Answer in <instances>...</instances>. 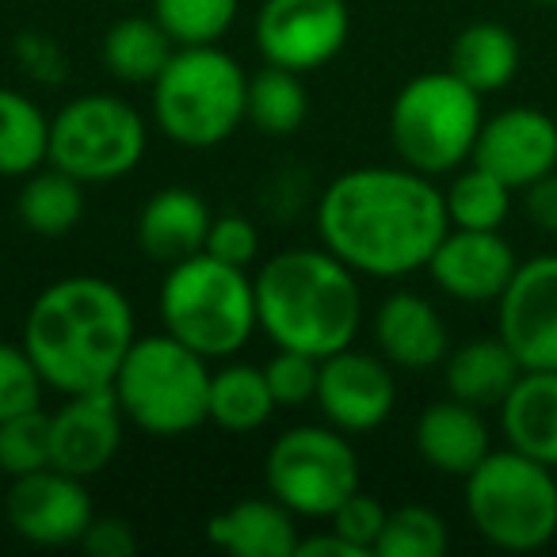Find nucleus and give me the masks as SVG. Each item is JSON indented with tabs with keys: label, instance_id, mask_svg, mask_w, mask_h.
<instances>
[{
	"label": "nucleus",
	"instance_id": "f257e3e1",
	"mask_svg": "<svg viewBox=\"0 0 557 557\" xmlns=\"http://www.w3.org/2000/svg\"><path fill=\"white\" fill-rule=\"evenodd\" d=\"M450 230L443 191L409 164H374L336 176L321 191V245L356 275L401 278L424 271Z\"/></svg>",
	"mask_w": 557,
	"mask_h": 557
},
{
	"label": "nucleus",
	"instance_id": "f03ea898",
	"mask_svg": "<svg viewBox=\"0 0 557 557\" xmlns=\"http://www.w3.org/2000/svg\"><path fill=\"white\" fill-rule=\"evenodd\" d=\"M134 333V306L115 283L100 275L58 278L32 302L24 321V348L47 389L62 397L111 389Z\"/></svg>",
	"mask_w": 557,
	"mask_h": 557
},
{
	"label": "nucleus",
	"instance_id": "7ed1b4c3",
	"mask_svg": "<svg viewBox=\"0 0 557 557\" xmlns=\"http://www.w3.org/2000/svg\"><path fill=\"white\" fill-rule=\"evenodd\" d=\"M256 318L275 348L325 359L351 348L363 325V290L341 256L329 248H287L260 268Z\"/></svg>",
	"mask_w": 557,
	"mask_h": 557
},
{
	"label": "nucleus",
	"instance_id": "20e7f679",
	"mask_svg": "<svg viewBox=\"0 0 557 557\" xmlns=\"http://www.w3.org/2000/svg\"><path fill=\"white\" fill-rule=\"evenodd\" d=\"M164 333L176 336L202 359H230L260 329L256 283L245 268L214 260L210 252L172 263L161 283Z\"/></svg>",
	"mask_w": 557,
	"mask_h": 557
},
{
	"label": "nucleus",
	"instance_id": "39448f33",
	"mask_svg": "<svg viewBox=\"0 0 557 557\" xmlns=\"http://www.w3.org/2000/svg\"><path fill=\"white\" fill-rule=\"evenodd\" d=\"M210 359L180 344L176 336H138L119 367L115 389L119 409L134 428L172 440L210 420Z\"/></svg>",
	"mask_w": 557,
	"mask_h": 557
},
{
	"label": "nucleus",
	"instance_id": "423d86ee",
	"mask_svg": "<svg viewBox=\"0 0 557 557\" xmlns=\"http://www.w3.org/2000/svg\"><path fill=\"white\" fill-rule=\"evenodd\" d=\"M153 123L184 149H214L245 123L248 77L225 50L176 47L153 81Z\"/></svg>",
	"mask_w": 557,
	"mask_h": 557
},
{
	"label": "nucleus",
	"instance_id": "0eeeda50",
	"mask_svg": "<svg viewBox=\"0 0 557 557\" xmlns=\"http://www.w3.org/2000/svg\"><path fill=\"white\" fill-rule=\"evenodd\" d=\"M466 516L488 546L534 554L557 539V470L511 447L488 450L466 478Z\"/></svg>",
	"mask_w": 557,
	"mask_h": 557
},
{
	"label": "nucleus",
	"instance_id": "6e6552de",
	"mask_svg": "<svg viewBox=\"0 0 557 557\" xmlns=\"http://www.w3.org/2000/svg\"><path fill=\"white\" fill-rule=\"evenodd\" d=\"M481 123V96L450 70L420 73L389 108V141L401 164L424 172V176H447L470 164L478 146Z\"/></svg>",
	"mask_w": 557,
	"mask_h": 557
},
{
	"label": "nucleus",
	"instance_id": "1a4fd4ad",
	"mask_svg": "<svg viewBox=\"0 0 557 557\" xmlns=\"http://www.w3.org/2000/svg\"><path fill=\"white\" fill-rule=\"evenodd\" d=\"M263 481L278 504L302 519H329L359 493V455L341 428L302 424L283 432L263 458Z\"/></svg>",
	"mask_w": 557,
	"mask_h": 557
},
{
	"label": "nucleus",
	"instance_id": "9d476101",
	"mask_svg": "<svg viewBox=\"0 0 557 557\" xmlns=\"http://www.w3.org/2000/svg\"><path fill=\"white\" fill-rule=\"evenodd\" d=\"M146 119L111 92L77 96L50 119V164L81 184L131 176L146 157Z\"/></svg>",
	"mask_w": 557,
	"mask_h": 557
},
{
	"label": "nucleus",
	"instance_id": "9b49d317",
	"mask_svg": "<svg viewBox=\"0 0 557 557\" xmlns=\"http://www.w3.org/2000/svg\"><path fill=\"white\" fill-rule=\"evenodd\" d=\"M351 16L344 0H263L256 12V50L263 62L313 73L344 50Z\"/></svg>",
	"mask_w": 557,
	"mask_h": 557
},
{
	"label": "nucleus",
	"instance_id": "f8f14e48",
	"mask_svg": "<svg viewBox=\"0 0 557 557\" xmlns=\"http://www.w3.org/2000/svg\"><path fill=\"white\" fill-rule=\"evenodd\" d=\"M496 333L523 371H557V256L519 263L496 298Z\"/></svg>",
	"mask_w": 557,
	"mask_h": 557
},
{
	"label": "nucleus",
	"instance_id": "ddd939ff",
	"mask_svg": "<svg viewBox=\"0 0 557 557\" xmlns=\"http://www.w3.org/2000/svg\"><path fill=\"white\" fill-rule=\"evenodd\" d=\"M4 516H9L12 531L35 546H81L96 511L85 478L47 466V470L12 478L9 496H4Z\"/></svg>",
	"mask_w": 557,
	"mask_h": 557
},
{
	"label": "nucleus",
	"instance_id": "4468645a",
	"mask_svg": "<svg viewBox=\"0 0 557 557\" xmlns=\"http://www.w3.org/2000/svg\"><path fill=\"white\" fill-rule=\"evenodd\" d=\"M321 417L344 435H363L386 424V417L397 405L394 367L382 356L356 348H341L321 359L318 401Z\"/></svg>",
	"mask_w": 557,
	"mask_h": 557
},
{
	"label": "nucleus",
	"instance_id": "2eb2a0df",
	"mask_svg": "<svg viewBox=\"0 0 557 557\" xmlns=\"http://www.w3.org/2000/svg\"><path fill=\"white\" fill-rule=\"evenodd\" d=\"M519 260L516 248L500 237V230H458L443 233L440 248L428 260V275L435 287L455 302L485 306L508 290Z\"/></svg>",
	"mask_w": 557,
	"mask_h": 557
},
{
	"label": "nucleus",
	"instance_id": "dca6fc26",
	"mask_svg": "<svg viewBox=\"0 0 557 557\" xmlns=\"http://www.w3.org/2000/svg\"><path fill=\"white\" fill-rule=\"evenodd\" d=\"M123 409L115 389L73 394L50 412V466L73 478H96L115 462L123 447Z\"/></svg>",
	"mask_w": 557,
	"mask_h": 557
},
{
	"label": "nucleus",
	"instance_id": "f3484780",
	"mask_svg": "<svg viewBox=\"0 0 557 557\" xmlns=\"http://www.w3.org/2000/svg\"><path fill=\"white\" fill-rule=\"evenodd\" d=\"M470 161L500 176L511 191H523L557 169V123L539 108H504L481 123Z\"/></svg>",
	"mask_w": 557,
	"mask_h": 557
},
{
	"label": "nucleus",
	"instance_id": "a211bd4d",
	"mask_svg": "<svg viewBox=\"0 0 557 557\" xmlns=\"http://www.w3.org/2000/svg\"><path fill=\"white\" fill-rule=\"evenodd\" d=\"M374 344L389 367L401 371H432L447 359L450 341L440 310L424 295L397 290L374 313Z\"/></svg>",
	"mask_w": 557,
	"mask_h": 557
},
{
	"label": "nucleus",
	"instance_id": "6ab92c4d",
	"mask_svg": "<svg viewBox=\"0 0 557 557\" xmlns=\"http://www.w3.org/2000/svg\"><path fill=\"white\" fill-rule=\"evenodd\" d=\"M417 455L432 466L435 473H447V478H470L485 455L493 450L488 440V424L481 417V409L458 401V397H443L432 401L417 417Z\"/></svg>",
	"mask_w": 557,
	"mask_h": 557
},
{
	"label": "nucleus",
	"instance_id": "aec40b11",
	"mask_svg": "<svg viewBox=\"0 0 557 557\" xmlns=\"http://www.w3.org/2000/svg\"><path fill=\"white\" fill-rule=\"evenodd\" d=\"M207 199L191 187H164L141 207L138 214V248L157 263H180L187 256H199L207 248L210 233Z\"/></svg>",
	"mask_w": 557,
	"mask_h": 557
},
{
	"label": "nucleus",
	"instance_id": "412c9836",
	"mask_svg": "<svg viewBox=\"0 0 557 557\" xmlns=\"http://www.w3.org/2000/svg\"><path fill=\"white\" fill-rule=\"evenodd\" d=\"M295 511L278 504L275 496L268 500H237L225 511L210 516L207 539L210 546L225 549L233 557H295L298 554V527Z\"/></svg>",
	"mask_w": 557,
	"mask_h": 557
},
{
	"label": "nucleus",
	"instance_id": "4be33fe9",
	"mask_svg": "<svg viewBox=\"0 0 557 557\" xmlns=\"http://www.w3.org/2000/svg\"><path fill=\"white\" fill-rule=\"evenodd\" d=\"M500 432L511 450L557 470V371H523L500 401Z\"/></svg>",
	"mask_w": 557,
	"mask_h": 557
},
{
	"label": "nucleus",
	"instance_id": "5701e85b",
	"mask_svg": "<svg viewBox=\"0 0 557 557\" xmlns=\"http://www.w3.org/2000/svg\"><path fill=\"white\" fill-rule=\"evenodd\" d=\"M523 374V363L516 351L496 336H473V341L458 344L443 359V382L447 394L458 401L473 405V409H500V401L511 394V386Z\"/></svg>",
	"mask_w": 557,
	"mask_h": 557
},
{
	"label": "nucleus",
	"instance_id": "b1692460",
	"mask_svg": "<svg viewBox=\"0 0 557 557\" xmlns=\"http://www.w3.org/2000/svg\"><path fill=\"white\" fill-rule=\"evenodd\" d=\"M519 39L504 24H470L450 42L447 70L473 88L478 96H493L516 81L519 73Z\"/></svg>",
	"mask_w": 557,
	"mask_h": 557
},
{
	"label": "nucleus",
	"instance_id": "393cba45",
	"mask_svg": "<svg viewBox=\"0 0 557 557\" xmlns=\"http://www.w3.org/2000/svg\"><path fill=\"white\" fill-rule=\"evenodd\" d=\"M85 187L77 176L62 172L58 164L35 169L24 176V187L16 195V214L35 237H65L85 218Z\"/></svg>",
	"mask_w": 557,
	"mask_h": 557
},
{
	"label": "nucleus",
	"instance_id": "a878e982",
	"mask_svg": "<svg viewBox=\"0 0 557 557\" xmlns=\"http://www.w3.org/2000/svg\"><path fill=\"white\" fill-rule=\"evenodd\" d=\"M103 65L123 85H153L161 70L176 54V42L169 39L153 16H126L108 27L103 35Z\"/></svg>",
	"mask_w": 557,
	"mask_h": 557
},
{
	"label": "nucleus",
	"instance_id": "bb28decb",
	"mask_svg": "<svg viewBox=\"0 0 557 557\" xmlns=\"http://www.w3.org/2000/svg\"><path fill=\"white\" fill-rule=\"evenodd\" d=\"M275 409L278 405L263 379V367L230 363L210 374V424H218L222 432L248 435L268 424Z\"/></svg>",
	"mask_w": 557,
	"mask_h": 557
},
{
	"label": "nucleus",
	"instance_id": "cd10ccee",
	"mask_svg": "<svg viewBox=\"0 0 557 557\" xmlns=\"http://www.w3.org/2000/svg\"><path fill=\"white\" fill-rule=\"evenodd\" d=\"M50 164V119L16 88H0V176L20 180Z\"/></svg>",
	"mask_w": 557,
	"mask_h": 557
},
{
	"label": "nucleus",
	"instance_id": "c85d7f7f",
	"mask_svg": "<svg viewBox=\"0 0 557 557\" xmlns=\"http://www.w3.org/2000/svg\"><path fill=\"white\" fill-rule=\"evenodd\" d=\"M306 115H310V92L302 85V73L263 62V70L248 77L245 123H252L260 134L287 138L306 123Z\"/></svg>",
	"mask_w": 557,
	"mask_h": 557
},
{
	"label": "nucleus",
	"instance_id": "c756f323",
	"mask_svg": "<svg viewBox=\"0 0 557 557\" xmlns=\"http://www.w3.org/2000/svg\"><path fill=\"white\" fill-rule=\"evenodd\" d=\"M511 187L488 169L470 161V169H458L450 187L443 191L447 218L458 230H500L511 214Z\"/></svg>",
	"mask_w": 557,
	"mask_h": 557
},
{
	"label": "nucleus",
	"instance_id": "7c9ffc66",
	"mask_svg": "<svg viewBox=\"0 0 557 557\" xmlns=\"http://www.w3.org/2000/svg\"><path fill=\"white\" fill-rule=\"evenodd\" d=\"M240 0H153V20L176 47H214L237 20Z\"/></svg>",
	"mask_w": 557,
	"mask_h": 557
},
{
	"label": "nucleus",
	"instance_id": "2f4dec72",
	"mask_svg": "<svg viewBox=\"0 0 557 557\" xmlns=\"http://www.w3.org/2000/svg\"><path fill=\"white\" fill-rule=\"evenodd\" d=\"M447 546L450 534L440 511L424 504H405L386 516V527L374 542V557H443Z\"/></svg>",
	"mask_w": 557,
	"mask_h": 557
},
{
	"label": "nucleus",
	"instance_id": "473e14b6",
	"mask_svg": "<svg viewBox=\"0 0 557 557\" xmlns=\"http://www.w3.org/2000/svg\"><path fill=\"white\" fill-rule=\"evenodd\" d=\"M50 466V412L27 409L0 420V470L9 478L47 470Z\"/></svg>",
	"mask_w": 557,
	"mask_h": 557
},
{
	"label": "nucleus",
	"instance_id": "72a5a7b5",
	"mask_svg": "<svg viewBox=\"0 0 557 557\" xmlns=\"http://www.w3.org/2000/svg\"><path fill=\"white\" fill-rule=\"evenodd\" d=\"M42 382L35 359L27 356L24 344L0 341V420L20 417L27 409H42Z\"/></svg>",
	"mask_w": 557,
	"mask_h": 557
},
{
	"label": "nucleus",
	"instance_id": "f704fd0d",
	"mask_svg": "<svg viewBox=\"0 0 557 557\" xmlns=\"http://www.w3.org/2000/svg\"><path fill=\"white\" fill-rule=\"evenodd\" d=\"M263 379L271 386L278 409H298V405L318 401V379H321V359L306 356V351L278 348L275 356L263 363Z\"/></svg>",
	"mask_w": 557,
	"mask_h": 557
},
{
	"label": "nucleus",
	"instance_id": "c9c22d12",
	"mask_svg": "<svg viewBox=\"0 0 557 557\" xmlns=\"http://www.w3.org/2000/svg\"><path fill=\"white\" fill-rule=\"evenodd\" d=\"M202 252H210L222 263H233V268H248L260 256V233H256V225L245 214H218L210 222Z\"/></svg>",
	"mask_w": 557,
	"mask_h": 557
},
{
	"label": "nucleus",
	"instance_id": "e433bc0d",
	"mask_svg": "<svg viewBox=\"0 0 557 557\" xmlns=\"http://www.w3.org/2000/svg\"><path fill=\"white\" fill-rule=\"evenodd\" d=\"M386 516L389 511L382 508L374 496H367L363 488H359V493H351L348 500L329 516V523H333L336 534H344L348 542H356L363 554H374V542H379L382 527H386Z\"/></svg>",
	"mask_w": 557,
	"mask_h": 557
},
{
	"label": "nucleus",
	"instance_id": "4c0bfd02",
	"mask_svg": "<svg viewBox=\"0 0 557 557\" xmlns=\"http://www.w3.org/2000/svg\"><path fill=\"white\" fill-rule=\"evenodd\" d=\"M81 546L92 557H131L134 549H138V534H134V527L126 523V519L96 516L92 523H88Z\"/></svg>",
	"mask_w": 557,
	"mask_h": 557
},
{
	"label": "nucleus",
	"instance_id": "58836bf2",
	"mask_svg": "<svg viewBox=\"0 0 557 557\" xmlns=\"http://www.w3.org/2000/svg\"><path fill=\"white\" fill-rule=\"evenodd\" d=\"M523 214L539 233L557 237V169L523 187Z\"/></svg>",
	"mask_w": 557,
	"mask_h": 557
},
{
	"label": "nucleus",
	"instance_id": "ea45409f",
	"mask_svg": "<svg viewBox=\"0 0 557 557\" xmlns=\"http://www.w3.org/2000/svg\"><path fill=\"white\" fill-rule=\"evenodd\" d=\"M295 557H367L356 542H348L344 534H336L329 527L325 534H313V539H302L298 542V554Z\"/></svg>",
	"mask_w": 557,
	"mask_h": 557
},
{
	"label": "nucleus",
	"instance_id": "a19ab883",
	"mask_svg": "<svg viewBox=\"0 0 557 557\" xmlns=\"http://www.w3.org/2000/svg\"><path fill=\"white\" fill-rule=\"evenodd\" d=\"M531 4H542V9H557V0H531Z\"/></svg>",
	"mask_w": 557,
	"mask_h": 557
}]
</instances>
